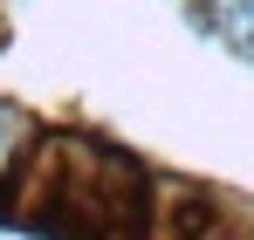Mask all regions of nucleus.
<instances>
[{
	"label": "nucleus",
	"mask_w": 254,
	"mask_h": 240,
	"mask_svg": "<svg viewBox=\"0 0 254 240\" xmlns=\"http://www.w3.org/2000/svg\"><path fill=\"white\" fill-rule=\"evenodd\" d=\"M213 35L227 41V48H241V55H254V0H213L206 7Z\"/></svg>",
	"instance_id": "1"
}]
</instances>
